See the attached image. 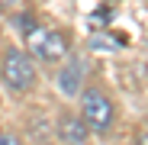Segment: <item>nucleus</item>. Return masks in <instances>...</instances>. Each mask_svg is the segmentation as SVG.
Returning a JSON list of instances; mask_svg holds the SVG:
<instances>
[{
	"label": "nucleus",
	"mask_w": 148,
	"mask_h": 145,
	"mask_svg": "<svg viewBox=\"0 0 148 145\" xmlns=\"http://www.w3.org/2000/svg\"><path fill=\"white\" fill-rule=\"evenodd\" d=\"M0 78H3V84L16 93H26L32 90L36 84V65L26 52H19V48H10V52L3 55V65H0Z\"/></svg>",
	"instance_id": "1"
},
{
	"label": "nucleus",
	"mask_w": 148,
	"mask_h": 145,
	"mask_svg": "<svg viewBox=\"0 0 148 145\" xmlns=\"http://www.w3.org/2000/svg\"><path fill=\"white\" fill-rule=\"evenodd\" d=\"M113 100L103 93V90H97V87H87L84 90V100H81V119L87 123V129H97V132H106L113 126Z\"/></svg>",
	"instance_id": "2"
},
{
	"label": "nucleus",
	"mask_w": 148,
	"mask_h": 145,
	"mask_svg": "<svg viewBox=\"0 0 148 145\" xmlns=\"http://www.w3.org/2000/svg\"><path fill=\"white\" fill-rule=\"evenodd\" d=\"M29 48H32V55L42 58V61H61L68 55V39L61 32H52V29H39V26H29Z\"/></svg>",
	"instance_id": "3"
},
{
	"label": "nucleus",
	"mask_w": 148,
	"mask_h": 145,
	"mask_svg": "<svg viewBox=\"0 0 148 145\" xmlns=\"http://www.w3.org/2000/svg\"><path fill=\"white\" fill-rule=\"evenodd\" d=\"M84 58H71L68 65H64V71L58 74V90L64 93V97H77V90H81V81H84Z\"/></svg>",
	"instance_id": "4"
},
{
	"label": "nucleus",
	"mask_w": 148,
	"mask_h": 145,
	"mask_svg": "<svg viewBox=\"0 0 148 145\" xmlns=\"http://www.w3.org/2000/svg\"><path fill=\"white\" fill-rule=\"evenodd\" d=\"M58 139L61 142H71V145L87 142V123H84L81 116H64L61 126H58Z\"/></svg>",
	"instance_id": "5"
},
{
	"label": "nucleus",
	"mask_w": 148,
	"mask_h": 145,
	"mask_svg": "<svg viewBox=\"0 0 148 145\" xmlns=\"http://www.w3.org/2000/svg\"><path fill=\"white\" fill-rule=\"evenodd\" d=\"M110 19H113V16H110V7H100V10H97V13L90 16V23H93V26H100V23H103V26H106Z\"/></svg>",
	"instance_id": "6"
},
{
	"label": "nucleus",
	"mask_w": 148,
	"mask_h": 145,
	"mask_svg": "<svg viewBox=\"0 0 148 145\" xmlns=\"http://www.w3.org/2000/svg\"><path fill=\"white\" fill-rule=\"evenodd\" d=\"M19 139L13 135V132H0V145H16Z\"/></svg>",
	"instance_id": "7"
},
{
	"label": "nucleus",
	"mask_w": 148,
	"mask_h": 145,
	"mask_svg": "<svg viewBox=\"0 0 148 145\" xmlns=\"http://www.w3.org/2000/svg\"><path fill=\"white\" fill-rule=\"evenodd\" d=\"M0 3H3V7H10V3H16V0H0Z\"/></svg>",
	"instance_id": "8"
},
{
	"label": "nucleus",
	"mask_w": 148,
	"mask_h": 145,
	"mask_svg": "<svg viewBox=\"0 0 148 145\" xmlns=\"http://www.w3.org/2000/svg\"><path fill=\"white\" fill-rule=\"evenodd\" d=\"M142 142H145V145H148V132H145V135H142Z\"/></svg>",
	"instance_id": "9"
}]
</instances>
